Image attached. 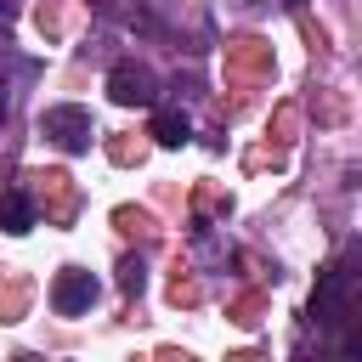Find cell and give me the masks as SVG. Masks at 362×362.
<instances>
[{
  "label": "cell",
  "mask_w": 362,
  "mask_h": 362,
  "mask_svg": "<svg viewBox=\"0 0 362 362\" xmlns=\"http://www.w3.org/2000/svg\"><path fill=\"white\" fill-rule=\"evenodd\" d=\"M119 283H124V294H141V283H147L141 260H124V266H119Z\"/></svg>",
  "instance_id": "7"
},
{
  "label": "cell",
  "mask_w": 362,
  "mask_h": 362,
  "mask_svg": "<svg viewBox=\"0 0 362 362\" xmlns=\"http://www.w3.org/2000/svg\"><path fill=\"white\" fill-rule=\"evenodd\" d=\"M283 6H294V11H300V6H305V0H283Z\"/></svg>",
  "instance_id": "9"
},
{
  "label": "cell",
  "mask_w": 362,
  "mask_h": 362,
  "mask_svg": "<svg viewBox=\"0 0 362 362\" xmlns=\"http://www.w3.org/2000/svg\"><path fill=\"white\" fill-rule=\"evenodd\" d=\"M40 130L62 147V153H85L90 147V113L79 107V102H57V107H45V119H40Z\"/></svg>",
  "instance_id": "3"
},
{
  "label": "cell",
  "mask_w": 362,
  "mask_h": 362,
  "mask_svg": "<svg viewBox=\"0 0 362 362\" xmlns=\"http://www.w3.org/2000/svg\"><path fill=\"white\" fill-rule=\"evenodd\" d=\"M107 96L119 102V107H153L158 102V79H153V68L147 62H113L107 68Z\"/></svg>",
  "instance_id": "2"
},
{
  "label": "cell",
  "mask_w": 362,
  "mask_h": 362,
  "mask_svg": "<svg viewBox=\"0 0 362 362\" xmlns=\"http://www.w3.org/2000/svg\"><path fill=\"white\" fill-rule=\"evenodd\" d=\"M351 283H356L351 260L328 266V272L317 277V288H311V322H322V328H339V322H351Z\"/></svg>",
  "instance_id": "1"
},
{
  "label": "cell",
  "mask_w": 362,
  "mask_h": 362,
  "mask_svg": "<svg viewBox=\"0 0 362 362\" xmlns=\"http://www.w3.org/2000/svg\"><path fill=\"white\" fill-rule=\"evenodd\" d=\"M153 141L158 147H187L192 141V119L181 107H153Z\"/></svg>",
  "instance_id": "5"
},
{
  "label": "cell",
  "mask_w": 362,
  "mask_h": 362,
  "mask_svg": "<svg viewBox=\"0 0 362 362\" xmlns=\"http://www.w3.org/2000/svg\"><path fill=\"white\" fill-rule=\"evenodd\" d=\"M0 226H6L11 238L34 232V198H28V192H0Z\"/></svg>",
  "instance_id": "6"
},
{
  "label": "cell",
  "mask_w": 362,
  "mask_h": 362,
  "mask_svg": "<svg viewBox=\"0 0 362 362\" xmlns=\"http://www.w3.org/2000/svg\"><path fill=\"white\" fill-rule=\"evenodd\" d=\"M90 305H96V277L85 266H62L51 277V311L57 317H85Z\"/></svg>",
  "instance_id": "4"
},
{
  "label": "cell",
  "mask_w": 362,
  "mask_h": 362,
  "mask_svg": "<svg viewBox=\"0 0 362 362\" xmlns=\"http://www.w3.org/2000/svg\"><path fill=\"white\" fill-rule=\"evenodd\" d=\"M11 23H17V0H0V34H6Z\"/></svg>",
  "instance_id": "8"
}]
</instances>
